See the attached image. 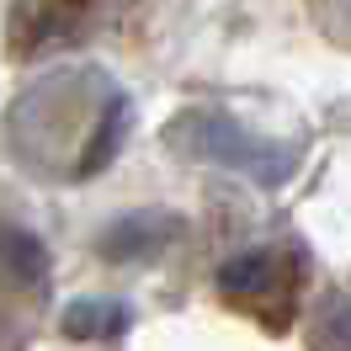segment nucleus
Instances as JSON below:
<instances>
[{
    "mask_svg": "<svg viewBox=\"0 0 351 351\" xmlns=\"http://www.w3.org/2000/svg\"><path fill=\"white\" fill-rule=\"evenodd\" d=\"M171 149H181L186 160H208V165H229V171L250 176L256 186H282L293 165H298V154L287 149V144H271L261 133L240 128L234 117H223V112H176L171 128Z\"/></svg>",
    "mask_w": 351,
    "mask_h": 351,
    "instance_id": "f257e3e1",
    "label": "nucleus"
},
{
    "mask_svg": "<svg viewBox=\"0 0 351 351\" xmlns=\"http://www.w3.org/2000/svg\"><path fill=\"white\" fill-rule=\"evenodd\" d=\"M181 229H186V223L176 219V213H160V208L123 213V219L101 234V256H107V261H144V256H160L165 245H176Z\"/></svg>",
    "mask_w": 351,
    "mask_h": 351,
    "instance_id": "f03ea898",
    "label": "nucleus"
},
{
    "mask_svg": "<svg viewBox=\"0 0 351 351\" xmlns=\"http://www.w3.org/2000/svg\"><path fill=\"white\" fill-rule=\"evenodd\" d=\"M282 256L277 250H245V256H234V261H223L219 271V293L229 298V304H261V298H271V293H282Z\"/></svg>",
    "mask_w": 351,
    "mask_h": 351,
    "instance_id": "7ed1b4c3",
    "label": "nucleus"
},
{
    "mask_svg": "<svg viewBox=\"0 0 351 351\" xmlns=\"http://www.w3.org/2000/svg\"><path fill=\"white\" fill-rule=\"evenodd\" d=\"M128 325H133V314L117 298H75L64 308V319H59V330H64L69 341H112V335H123Z\"/></svg>",
    "mask_w": 351,
    "mask_h": 351,
    "instance_id": "20e7f679",
    "label": "nucleus"
},
{
    "mask_svg": "<svg viewBox=\"0 0 351 351\" xmlns=\"http://www.w3.org/2000/svg\"><path fill=\"white\" fill-rule=\"evenodd\" d=\"M5 277H11V287H27V293L48 287V245L16 223L5 229Z\"/></svg>",
    "mask_w": 351,
    "mask_h": 351,
    "instance_id": "39448f33",
    "label": "nucleus"
},
{
    "mask_svg": "<svg viewBox=\"0 0 351 351\" xmlns=\"http://www.w3.org/2000/svg\"><path fill=\"white\" fill-rule=\"evenodd\" d=\"M128 117H133V107L123 101V96H112L107 107H101V117H96V138H90V144H86V154L75 160V176H96V171H101V165L112 160V154L123 149Z\"/></svg>",
    "mask_w": 351,
    "mask_h": 351,
    "instance_id": "423d86ee",
    "label": "nucleus"
},
{
    "mask_svg": "<svg viewBox=\"0 0 351 351\" xmlns=\"http://www.w3.org/2000/svg\"><path fill=\"white\" fill-rule=\"evenodd\" d=\"M308 351H351V293H330L308 319Z\"/></svg>",
    "mask_w": 351,
    "mask_h": 351,
    "instance_id": "0eeeda50",
    "label": "nucleus"
}]
</instances>
